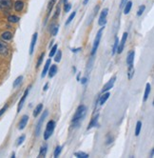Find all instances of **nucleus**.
Wrapping results in <instances>:
<instances>
[{
  "instance_id": "obj_30",
  "label": "nucleus",
  "mask_w": 154,
  "mask_h": 158,
  "mask_svg": "<svg viewBox=\"0 0 154 158\" xmlns=\"http://www.w3.org/2000/svg\"><path fill=\"white\" fill-rule=\"evenodd\" d=\"M22 80H23V76H22V75H20V76H18L16 79H15V81L14 82V88H16L21 82H22Z\"/></svg>"
},
{
  "instance_id": "obj_7",
  "label": "nucleus",
  "mask_w": 154,
  "mask_h": 158,
  "mask_svg": "<svg viewBox=\"0 0 154 158\" xmlns=\"http://www.w3.org/2000/svg\"><path fill=\"white\" fill-rule=\"evenodd\" d=\"M127 39H128V33L127 32H124L123 33V36H122V40H121L120 44H118V47H117V51L116 52L118 53H121V52H123L124 47H125V43H126Z\"/></svg>"
},
{
  "instance_id": "obj_13",
  "label": "nucleus",
  "mask_w": 154,
  "mask_h": 158,
  "mask_svg": "<svg viewBox=\"0 0 154 158\" xmlns=\"http://www.w3.org/2000/svg\"><path fill=\"white\" fill-rule=\"evenodd\" d=\"M49 77L50 78H51V77H53L54 75L56 74V73H57V66L56 65H51V66H50V69H49Z\"/></svg>"
},
{
  "instance_id": "obj_23",
  "label": "nucleus",
  "mask_w": 154,
  "mask_h": 158,
  "mask_svg": "<svg viewBox=\"0 0 154 158\" xmlns=\"http://www.w3.org/2000/svg\"><path fill=\"white\" fill-rule=\"evenodd\" d=\"M150 94V84L148 83L146 86V91H145V95H144V101H147V99L148 98Z\"/></svg>"
},
{
  "instance_id": "obj_34",
  "label": "nucleus",
  "mask_w": 154,
  "mask_h": 158,
  "mask_svg": "<svg viewBox=\"0 0 154 158\" xmlns=\"http://www.w3.org/2000/svg\"><path fill=\"white\" fill-rule=\"evenodd\" d=\"M58 29H59V27H58V26H54L53 28H51V35H52L53 36H55V35H57Z\"/></svg>"
},
{
  "instance_id": "obj_20",
  "label": "nucleus",
  "mask_w": 154,
  "mask_h": 158,
  "mask_svg": "<svg viewBox=\"0 0 154 158\" xmlns=\"http://www.w3.org/2000/svg\"><path fill=\"white\" fill-rule=\"evenodd\" d=\"M1 37H2L4 40L9 41V40H10V39L13 38V33L10 32V31H5V32H3V33H2Z\"/></svg>"
},
{
  "instance_id": "obj_47",
  "label": "nucleus",
  "mask_w": 154,
  "mask_h": 158,
  "mask_svg": "<svg viewBox=\"0 0 154 158\" xmlns=\"http://www.w3.org/2000/svg\"><path fill=\"white\" fill-rule=\"evenodd\" d=\"M90 0H84V4L86 5V4H87V2H89Z\"/></svg>"
},
{
  "instance_id": "obj_45",
  "label": "nucleus",
  "mask_w": 154,
  "mask_h": 158,
  "mask_svg": "<svg viewBox=\"0 0 154 158\" xmlns=\"http://www.w3.org/2000/svg\"><path fill=\"white\" fill-rule=\"evenodd\" d=\"M79 51H81V48H77V49H72L71 50L72 52H78Z\"/></svg>"
},
{
  "instance_id": "obj_19",
  "label": "nucleus",
  "mask_w": 154,
  "mask_h": 158,
  "mask_svg": "<svg viewBox=\"0 0 154 158\" xmlns=\"http://www.w3.org/2000/svg\"><path fill=\"white\" fill-rule=\"evenodd\" d=\"M98 117H99V114H97L95 117H93V118L91 119V123H90V125H89V127H87V130H91V128H93V127H96V126H97Z\"/></svg>"
},
{
  "instance_id": "obj_26",
  "label": "nucleus",
  "mask_w": 154,
  "mask_h": 158,
  "mask_svg": "<svg viewBox=\"0 0 154 158\" xmlns=\"http://www.w3.org/2000/svg\"><path fill=\"white\" fill-rule=\"evenodd\" d=\"M93 61H94V58H93V55L90 58L89 62H87V72H91V68H92V65H93Z\"/></svg>"
},
{
  "instance_id": "obj_21",
  "label": "nucleus",
  "mask_w": 154,
  "mask_h": 158,
  "mask_svg": "<svg viewBox=\"0 0 154 158\" xmlns=\"http://www.w3.org/2000/svg\"><path fill=\"white\" fill-rule=\"evenodd\" d=\"M131 7H132V2H131V1H127V3L125 4V9H124L125 15L129 14L130 10H131Z\"/></svg>"
},
{
  "instance_id": "obj_5",
  "label": "nucleus",
  "mask_w": 154,
  "mask_h": 158,
  "mask_svg": "<svg viewBox=\"0 0 154 158\" xmlns=\"http://www.w3.org/2000/svg\"><path fill=\"white\" fill-rule=\"evenodd\" d=\"M13 7L12 0H0V10H9Z\"/></svg>"
},
{
  "instance_id": "obj_8",
  "label": "nucleus",
  "mask_w": 154,
  "mask_h": 158,
  "mask_svg": "<svg viewBox=\"0 0 154 158\" xmlns=\"http://www.w3.org/2000/svg\"><path fill=\"white\" fill-rule=\"evenodd\" d=\"M115 80H116V77L115 76H113L111 80H109L106 85H104V87H103V89H102V93H106V92H107V91H109L112 87H113V85H114V82H115Z\"/></svg>"
},
{
  "instance_id": "obj_27",
  "label": "nucleus",
  "mask_w": 154,
  "mask_h": 158,
  "mask_svg": "<svg viewBox=\"0 0 154 158\" xmlns=\"http://www.w3.org/2000/svg\"><path fill=\"white\" fill-rule=\"evenodd\" d=\"M8 20H9V22H10V23H16V22H18L20 20V18L16 15H10L8 17Z\"/></svg>"
},
{
  "instance_id": "obj_15",
  "label": "nucleus",
  "mask_w": 154,
  "mask_h": 158,
  "mask_svg": "<svg viewBox=\"0 0 154 158\" xmlns=\"http://www.w3.org/2000/svg\"><path fill=\"white\" fill-rule=\"evenodd\" d=\"M24 8V2L21 1V0H17V1L14 3V10L16 12H21Z\"/></svg>"
},
{
  "instance_id": "obj_40",
  "label": "nucleus",
  "mask_w": 154,
  "mask_h": 158,
  "mask_svg": "<svg viewBox=\"0 0 154 158\" xmlns=\"http://www.w3.org/2000/svg\"><path fill=\"white\" fill-rule=\"evenodd\" d=\"M71 5L70 4V3H66L65 4V7H64V10L66 13H69L70 12V10H71Z\"/></svg>"
},
{
  "instance_id": "obj_31",
  "label": "nucleus",
  "mask_w": 154,
  "mask_h": 158,
  "mask_svg": "<svg viewBox=\"0 0 154 158\" xmlns=\"http://www.w3.org/2000/svg\"><path fill=\"white\" fill-rule=\"evenodd\" d=\"M56 51H57V45H54V46H52V48L51 49V52H50V54H49L50 58L52 57V56H54V54H55Z\"/></svg>"
},
{
  "instance_id": "obj_12",
  "label": "nucleus",
  "mask_w": 154,
  "mask_h": 158,
  "mask_svg": "<svg viewBox=\"0 0 154 158\" xmlns=\"http://www.w3.org/2000/svg\"><path fill=\"white\" fill-rule=\"evenodd\" d=\"M134 56H135V52H134V51H131V52H128V57H127V64H128V66L133 64V61H134Z\"/></svg>"
},
{
  "instance_id": "obj_38",
  "label": "nucleus",
  "mask_w": 154,
  "mask_h": 158,
  "mask_svg": "<svg viewBox=\"0 0 154 158\" xmlns=\"http://www.w3.org/2000/svg\"><path fill=\"white\" fill-rule=\"evenodd\" d=\"M61 57H62V52H61V51H58L56 55H55V58H54V60H55V62H60Z\"/></svg>"
},
{
  "instance_id": "obj_6",
  "label": "nucleus",
  "mask_w": 154,
  "mask_h": 158,
  "mask_svg": "<svg viewBox=\"0 0 154 158\" xmlns=\"http://www.w3.org/2000/svg\"><path fill=\"white\" fill-rule=\"evenodd\" d=\"M107 13H108V9H104L102 12H101V15H100V17H99V21H98V24L100 26H105V24L107 23Z\"/></svg>"
},
{
  "instance_id": "obj_14",
  "label": "nucleus",
  "mask_w": 154,
  "mask_h": 158,
  "mask_svg": "<svg viewBox=\"0 0 154 158\" xmlns=\"http://www.w3.org/2000/svg\"><path fill=\"white\" fill-rule=\"evenodd\" d=\"M51 63V58L48 59V60L46 61V64H45V66H44V69H43V72H42V75H41L42 77H45V76H46V74H47V73H48V71H49V69H50Z\"/></svg>"
},
{
  "instance_id": "obj_11",
  "label": "nucleus",
  "mask_w": 154,
  "mask_h": 158,
  "mask_svg": "<svg viewBox=\"0 0 154 158\" xmlns=\"http://www.w3.org/2000/svg\"><path fill=\"white\" fill-rule=\"evenodd\" d=\"M37 32L34 33V35H32V38H31V42H30V53L32 54L34 53V47H35V44H36V41H37Z\"/></svg>"
},
{
  "instance_id": "obj_28",
  "label": "nucleus",
  "mask_w": 154,
  "mask_h": 158,
  "mask_svg": "<svg viewBox=\"0 0 154 158\" xmlns=\"http://www.w3.org/2000/svg\"><path fill=\"white\" fill-rule=\"evenodd\" d=\"M74 155L78 158H89V154L86 153V152H75Z\"/></svg>"
},
{
  "instance_id": "obj_46",
  "label": "nucleus",
  "mask_w": 154,
  "mask_h": 158,
  "mask_svg": "<svg viewBox=\"0 0 154 158\" xmlns=\"http://www.w3.org/2000/svg\"><path fill=\"white\" fill-rule=\"evenodd\" d=\"M48 86H49V84H46L45 86H44V91H47V89H48Z\"/></svg>"
},
{
  "instance_id": "obj_32",
  "label": "nucleus",
  "mask_w": 154,
  "mask_h": 158,
  "mask_svg": "<svg viewBox=\"0 0 154 158\" xmlns=\"http://www.w3.org/2000/svg\"><path fill=\"white\" fill-rule=\"evenodd\" d=\"M61 150H62V147H61V146H57V147H56V148H55V151H54V153H53L54 157H58V156L60 155Z\"/></svg>"
},
{
  "instance_id": "obj_29",
  "label": "nucleus",
  "mask_w": 154,
  "mask_h": 158,
  "mask_svg": "<svg viewBox=\"0 0 154 158\" xmlns=\"http://www.w3.org/2000/svg\"><path fill=\"white\" fill-rule=\"evenodd\" d=\"M141 129H142V122L138 121L137 124H136V129H135V135H136V136H138V135L140 134Z\"/></svg>"
},
{
  "instance_id": "obj_37",
  "label": "nucleus",
  "mask_w": 154,
  "mask_h": 158,
  "mask_svg": "<svg viewBox=\"0 0 154 158\" xmlns=\"http://www.w3.org/2000/svg\"><path fill=\"white\" fill-rule=\"evenodd\" d=\"M25 138H26V137H25V135H21V136H20V137L17 139V141H16V145H17V146H20L22 143L24 142Z\"/></svg>"
},
{
  "instance_id": "obj_16",
  "label": "nucleus",
  "mask_w": 154,
  "mask_h": 158,
  "mask_svg": "<svg viewBox=\"0 0 154 158\" xmlns=\"http://www.w3.org/2000/svg\"><path fill=\"white\" fill-rule=\"evenodd\" d=\"M0 54L2 55H7L8 54V47L7 45L3 42L0 41Z\"/></svg>"
},
{
  "instance_id": "obj_9",
  "label": "nucleus",
  "mask_w": 154,
  "mask_h": 158,
  "mask_svg": "<svg viewBox=\"0 0 154 158\" xmlns=\"http://www.w3.org/2000/svg\"><path fill=\"white\" fill-rule=\"evenodd\" d=\"M29 92H30V89H27L26 91H25V93H24V94H23V96H22V98L20 99L19 103H18V107H17V112H19V111L21 110L22 107H23L24 102H25V100H26V97H27L28 94H29Z\"/></svg>"
},
{
  "instance_id": "obj_43",
  "label": "nucleus",
  "mask_w": 154,
  "mask_h": 158,
  "mask_svg": "<svg viewBox=\"0 0 154 158\" xmlns=\"http://www.w3.org/2000/svg\"><path fill=\"white\" fill-rule=\"evenodd\" d=\"M87 81V77H83V78L81 79V83H82V84H86Z\"/></svg>"
},
{
  "instance_id": "obj_17",
  "label": "nucleus",
  "mask_w": 154,
  "mask_h": 158,
  "mask_svg": "<svg viewBox=\"0 0 154 158\" xmlns=\"http://www.w3.org/2000/svg\"><path fill=\"white\" fill-rule=\"evenodd\" d=\"M56 1H57V0H50L49 5H48V8H47V15H48L47 18L49 17V15H50V14H51V10H52L53 6L55 5Z\"/></svg>"
},
{
  "instance_id": "obj_18",
  "label": "nucleus",
  "mask_w": 154,
  "mask_h": 158,
  "mask_svg": "<svg viewBox=\"0 0 154 158\" xmlns=\"http://www.w3.org/2000/svg\"><path fill=\"white\" fill-rule=\"evenodd\" d=\"M103 94H104V93H103ZM109 95H111V94L107 93V92H106V93L100 97V99H99V102H100V105H104V104L106 103V101L108 99Z\"/></svg>"
},
{
  "instance_id": "obj_24",
  "label": "nucleus",
  "mask_w": 154,
  "mask_h": 158,
  "mask_svg": "<svg viewBox=\"0 0 154 158\" xmlns=\"http://www.w3.org/2000/svg\"><path fill=\"white\" fill-rule=\"evenodd\" d=\"M46 153H47V146H43L41 147L40 149V152L38 154V157H45L46 156Z\"/></svg>"
},
{
  "instance_id": "obj_22",
  "label": "nucleus",
  "mask_w": 154,
  "mask_h": 158,
  "mask_svg": "<svg viewBox=\"0 0 154 158\" xmlns=\"http://www.w3.org/2000/svg\"><path fill=\"white\" fill-rule=\"evenodd\" d=\"M134 72H135L134 67H133L132 65H129V66H128V79H131V78L133 77V75H134Z\"/></svg>"
},
{
  "instance_id": "obj_25",
  "label": "nucleus",
  "mask_w": 154,
  "mask_h": 158,
  "mask_svg": "<svg viewBox=\"0 0 154 158\" xmlns=\"http://www.w3.org/2000/svg\"><path fill=\"white\" fill-rule=\"evenodd\" d=\"M42 110H43V104H39V105L35 108V110H34V117L38 116V114H40Z\"/></svg>"
},
{
  "instance_id": "obj_33",
  "label": "nucleus",
  "mask_w": 154,
  "mask_h": 158,
  "mask_svg": "<svg viewBox=\"0 0 154 158\" xmlns=\"http://www.w3.org/2000/svg\"><path fill=\"white\" fill-rule=\"evenodd\" d=\"M118 44H119V39H118V37H115L114 45H113V48H112V54H115V52H116V51H117Z\"/></svg>"
},
{
  "instance_id": "obj_10",
  "label": "nucleus",
  "mask_w": 154,
  "mask_h": 158,
  "mask_svg": "<svg viewBox=\"0 0 154 158\" xmlns=\"http://www.w3.org/2000/svg\"><path fill=\"white\" fill-rule=\"evenodd\" d=\"M28 121H29V116L28 115H23L22 116V118L20 119V122L18 124V129L19 130H23L26 125L28 124Z\"/></svg>"
},
{
  "instance_id": "obj_41",
  "label": "nucleus",
  "mask_w": 154,
  "mask_h": 158,
  "mask_svg": "<svg viewBox=\"0 0 154 158\" xmlns=\"http://www.w3.org/2000/svg\"><path fill=\"white\" fill-rule=\"evenodd\" d=\"M7 109H8V104H6V105H5L1 110H0V117H1V116H2V114H4V112H5L6 110H7Z\"/></svg>"
},
{
  "instance_id": "obj_39",
  "label": "nucleus",
  "mask_w": 154,
  "mask_h": 158,
  "mask_svg": "<svg viewBox=\"0 0 154 158\" xmlns=\"http://www.w3.org/2000/svg\"><path fill=\"white\" fill-rule=\"evenodd\" d=\"M145 9H146V6H145V5H142V6L139 8V10H138V12H137V15H138V16L142 15V14L144 13Z\"/></svg>"
},
{
  "instance_id": "obj_4",
  "label": "nucleus",
  "mask_w": 154,
  "mask_h": 158,
  "mask_svg": "<svg viewBox=\"0 0 154 158\" xmlns=\"http://www.w3.org/2000/svg\"><path fill=\"white\" fill-rule=\"evenodd\" d=\"M47 115H48V110H45V111H44V114H42L40 120L37 123V126H36V129H35V135H36V136H39L40 131H41V128H42V125H43V122L45 121Z\"/></svg>"
},
{
  "instance_id": "obj_44",
  "label": "nucleus",
  "mask_w": 154,
  "mask_h": 158,
  "mask_svg": "<svg viewBox=\"0 0 154 158\" xmlns=\"http://www.w3.org/2000/svg\"><path fill=\"white\" fill-rule=\"evenodd\" d=\"M127 1H128V0H122V1H121V8H123L125 6V4L127 3Z\"/></svg>"
},
{
  "instance_id": "obj_49",
  "label": "nucleus",
  "mask_w": 154,
  "mask_h": 158,
  "mask_svg": "<svg viewBox=\"0 0 154 158\" xmlns=\"http://www.w3.org/2000/svg\"><path fill=\"white\" fill-rule=\"evenodd\" d=\"M67 2H68V0H64V3H65V4L67 3Z\"/></svg>"
},
{
  "instance_id": "obj_42",
  "label": "nucleus",
  "mask_w": 154,
  "mask_h": 158,
  "mask_svg": "<svg viewBox=\"0 0 154 158\" xmlns=\"http://www.w3.org/2000/svg\"><path fill=\"white\" fill-rule=\"evenodd\" d=\"M59 14H60V7L58 6V7L56 8V12H55V15H53V18H56V17L59 15Z\"/></svg>"
},
{
  "instance_id": "obj_3",
  "label": "nucleus",
  "mask_w": 154,
  "mask_h": 158,
  "mask_svg": "<svg viewBox=\"0 0 154 158\" xmlns=\"http://www.w3.org/2000/svg\"><path fill=\"white\" fill-rule=\"evenodd\" d=\"M103 31H104V26L103 28H101L100 30L98 31L97 35H96V37L94 39V43H93V46H92V51H91V55H94L96 51H97V48L99 46V43H100V40H101V37H102V33H103Z\"/></svg>"
},
{
  "instance_id": "obj_36",
  "label": "nucleus",
  "mask_w": 154,
  "mask_h": 158,
  "mask_svg": "<svg viewBox=\"0 0 154 158\" xmlns=\"http://www.w3.org/2000/svg\"><path fill=\"white\" fill-rule=\"evenodd\" d=\"M44 56H45V53H41L40 54V56H39V59H38V61H37V64H36V67L38 68L41 64H42V62H43V59H44Z\"/></svg>"
},
{
  "instance_id": "obj_48",
  "label": "nucleus",
  "mask_w": 154,
  "mask_h": 158,
  "mask_svg": "<svg viewBox=\"0 0 154 158\" xmlns=\"http://www.w3.org/2000/svg\"><path fill=\"white\" fill-rule=\"evenodd\" d=\"M153 152H154V151L152 150V151H151V152H150V157H153Z\"/></svg>"
},
{
  "instance_id": "obj_1",
  "label": "nucleus",
  "mask_w": 154,
  "mask_h": 158,
  "mask_svg": "<svg viewBox=\"0 0 154 158\" xmlns=\"http://www.w3.org/2000/svg\"><path fill=\"white\" fill-rule=\"evenodd\" d=\"M86 112H87V108L84 105H81L77 108V110L75 111V114L73 115V118H72V121L75 125H79L80 121L86 115Z\"/></svg>"
},
{
  "instance_id": "obj_2",
  "label": "nucleus",
  "mask_w": 154,
  "mask_h": 158,
  "mask_svg": "<svg viewBox=\"0 0 154 158\" xmlns=\"http://www.w3.org/2000/svg\"><path fill=\"white\" fill-rule=\"evenodd\" d=\"M54 128H55V122L52 121V120L49 121L47 124L46 131H45V132H44V139L48 140L51 136V134L53 133V131H54Z\"/></svg>"
},
{
  "instance_id": "obj_35",
  "label": "nucleus",
  "mask_w": 154,
  "mask_h": 158,
  "mask_svg": "<svg viewBox=\"0 0 154 158\" xmlns=\"http://www.w3.org/2000/svg\"><path fill=\"white\" fill-rule=\"evenodd\" d=\"M75 15H76V13L75 12H73L70 16H69V18H68V20H67V22H66V25H69L70 23H71V22L73 20V18L75 17Z\"/></svg>"
}]
</instances>
